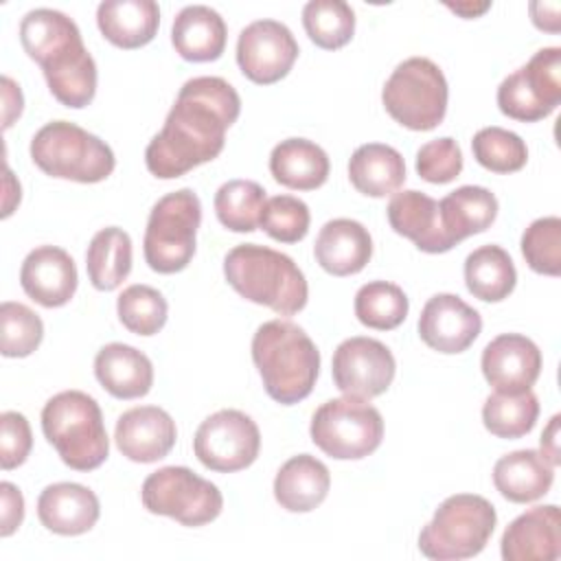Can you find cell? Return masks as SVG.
<instances>
[{"label": "cell", "instance_id": "obj_1", "mask_svg": "<svg viewBox=\"0 0 561 561\" xmlns=\"http://www.w3.org/2000/svg\"><path fill=\"white\" fill-rule=\"evenodd\" d=\"M241 99L221 77L188 79L169 110L162 129L145 149L151 175L173 180L215 160L226 142V129L239 118Z\"/></svg>", "mask_w": 561, "mask_h": 561}, {"label": "cell", "instance_id": "obj_2", "mask_svg": "<svg viewBox=\"0 0 561 561\" xmlns=\"http://www.w3.org/2000/svg\"><path fill=\"white\" fill-rule=\"evenodd\" d=\"M20 42L39 64L50 94L66 107L81 110L96 94V64L72 18L55 9H33L20 22Z\"/></svg>", "mask_w": 561, "mask_h": 561}, {"label": "cell", "instance_id": "obj_3", "mask_svg": "<svg viewBox=\"0 0 561 561\" xmlns=\"http://www.w3.org/2000/svg\"><path fill=\"white\" fill-rule=\"evenodd\" d=\"M252 362L265 392L283 405L307 399L320 373V351L302 327L289 320H267L252 337Z\"/></svg>", "mask_w": 561, "mask_h": 561}, {"label": "cell", "instance_id": "obj_4", "mask_svg": "<svg viewBox=\"0 0 561 561\" xmlns=\"http://www.w3.org/2000/svg\"><path fill=\"white\" fill-rule=\"evenodd\" d=\"M224 276L239 296L270 307L278 316L302 311L309 298L302 270L291 256L267 245H234L224 259Z\"/></svg>", "mask_w": 561, "mask_h": 561}, {"label": "cell", "instance_id": "obj_5", "mask_svg": "<svg viewBox=\"0 0 561 561\" xmlns=\"http://www.w3.org/2000/svg\"><path fill=\"white\" fill-rule=\"evenodd\" d=\"M42 432L64 465L75 471H92L110 456L103 412L96 399L81 390H64L46 401Z\"/></svg>", "mask_w": 561, "mask_h": 561}, {"label": "cell", "instance_id": "obj_6", "mask_svg": "<svg viewBox=\"0 0 561 561\" xmlns=\"http://www.w3.org/2000/svg\"><path fill=\"white\" fill-rule=\"evenodd\" d=\"M497 524L493 504L476 493L443 500L434 517L419 533V550L434 561H458L484 550Z\"/></svg>", "mask_w": 561, "mask_h": 561}, {"label": "cell", "instance_id": "obj_7", "mask_svg": "<svg viewBox=\"0 0 561 561\" xmlns=\"http://www.w3.org/2000/svg\"><path fill=\"white\" fill-rule=\"evenodd\" d=\"M31 160L50 178L81 184L103 182L116 167L105 140L68 121H50L35 131Z\"/></svg>", "mask_w": 561, "mask_h": 561}, {"label": "cell", "instance_id": "obj_8", "mask_svg": "<svg viewBox=\"0 0 561 561\" xmlns=\"http://www.w3.org/2000/svg\"><path fill=\"white\" fill-rule=\"evenodd\" d=\"M202 224V202L193 188L162 195L147 219L142 250L147 265L158 274L182 272L195 254Z\"/></svg>", "mask_w": 561, "mask_h": 561}, {"label": "cell", "instance_id": "obj_9", "mask_svg": "<svg viewBox=\"0 0 561 561\" xmlns=\"http://www.w3.org/2000/svg\"><path fill=\"white\" fill-rule=\"evenodd\" d=\"M447 79L427 57L403 59L381 90L386 112L412 131H430L438 127L447 112Z\"/></svg>", "mask_w": 561, "mask_h": 561}, {"label": "cell", "instance_id": "obj_10", "mask_svg": "<svg viewBox=\"0 0 561 561\" xmlns=\"http://www.w3.org/2000/svg\"><path fill=\"white\" fill-rule=\"evenodd\" d=\"M313 445L335 460L370 456L383 438L381 412L368 399L340 397L324 401L311 416Z\"/></svg>", "mask_w": 561, "mask_h": 561}, {"label": "cell", "instance_id": "obj_11", "mask_svg": "<svg viewBox=\"0 0 561 561\" xmlns=\"http://www.w3.org/2000/svg\"><path fill=\"white\" fill-rule=\"evenodd\" d=\"M140 500L149 513L193 528L217 519L224 508L221 491L210 480L175 465L149 473L142 482Z\"/></svg>", "mask_w": 561, "mask_h": 561}, {"label": "cell", "instance_id": "obj_12", "mask_svg": "<svg viewBox=\"0 0 561 561\" xmlns=\"http://www.w3.org/2000/svg\"><path fill=\"white\" fill-rule=\"evenodd\" d=\"M561 103V48L537 50L528 64L511 72L497 88V107L504 116L535 123Z\"/></svg>", "mask_w": 561, "mask_h": 561}, {"label": "cell", "instance_id": "obj_13", "mask_svg": "<svg viewBox=\"0 0 561 561\" xmlns=\"http://www.w3.org/2000/svg\"><path fill=\"white\" fill-rule=\"evenodd\" d=\"M261 449V432L252 416L241 410H219L204 419L193 438L197 460L219 473L250 467Z\"/></svg>", "mask_w": 561, "mask_h": 561}, {"label": "cell", "instance_id": "obj_14", "mask_svg": "<svg viewBox=\"0 0 561 561\" xmlns=\"http://www.w3.org/2000/svg\"><path fill=\"white\" fill-rule=\"evenodd\" d=\"M397 362L390 348L366 335H355L344 342L333 353L331 373L335 388L346 397L373 399L383 394L394 379Z\"/></svg>", "mask_w": 561, "mask_h": 561}, {"label": "cell", "instance_id": "obj_15", "mask_svg": "<svg viewBox=\"0 0 561 561\" xmlns=\"http://www.w3.org/2000/svg\"><path fill=\"white\" fill-rule=\"evenodd\" d=\"M296 59L298 42L278 20H254L239 33L237 64L259 85H270L287 77Z\"/></svg>", "mask_w": 561, "mask_h": 561}, {"label": "cell", "instance_id": "obj_16", "mask_svg": "<svg viewBox=\"0 0 561 561\" xmlns=\"http://www.w3.org/2000/svg\"><path fill=\"white\" fill-rule=\"evenodd\" d=\"M482 331L480 313L456 294L432 296L419 316L421 340L438 353L467 351Z\"/></svg>", "mask_w": 561, "mask_h": 561}, {"label": "cell", "instance_id": "obj_17", "mask_svg": "<svg viewBox=\"0 0 561 561\" xmlns=\"http://www.w3.org/2000/svg\"><path fill=\"white\" fill-rule=\"evenodd\" d=\"M480 366L497 392H522L539 379L541 351L522 333H502L484 346Z\"/></svg>", "mask_w": 561, "mask_h": 561}, {"label": "cell", "instance_id": "obj_18", "mask_svg": "<svg viewBox=\"0 0 561 561\" xmlns=\"http://www.w3.org/2000/svg\"><path fill=\"white\" fill-rule=\"evenodd\" d=\"M178 430L171 414L158 405H138L123 412L114 427L118 451L134 462L162 460L175 445Z\"/></svg>", "mask_w": 561, "mask_h": 561}, {"label": "cell", "instance_id": "obj_19", "mask_svg": "<svg viewBox=\"0 0 561 561\" xmlns=\"http://www.w3.org/2000/svg\"><path fill=\"white\" fill-rule=\"evenodd\" d=\"M79 274L72 256L57 245H39L26 254L20 267L24 294L42 307H64L77 291Z\"/></svg>", "mask_w": 561, "mask_h": 561}, {"label": "cell", "instance_id": "obj_20", "mask_svg": "<svg viewBox=\"0 0 561 561\" xmlns=\"http://www.w3.org/2000/svg\"><path fill=\"white\" fill-rule=\"evenodd\" d=\"M504 561H554L561 554V515L557 504L533 506L517 515L500 541Z\"/></svg>", "mask_w": 561, "mask_h": 561}, {"label": "cell", "instance_id": "obj_21", "mask_svg": "<svg viewBox=\"0 0 561 561\" xmlns=\"http://www.w3.org/2000/svg\"><path fill=\"white\" fill-rule=\"evenodd\" d=\"M386 215L390 228L410 239L421 252L443 254L454 248V241L443 230L438 202L421 191L410 188L394 193Z\"/></svg>", "mask_w": 561, "mask_h": 561}, {"label": "cell", "instance_id": "obj_22", "mask_svg": "<svg viewBox=\"0 0 561 561\" xmlns=\"http://www.w3.org/2000/svg\"><path fill=\"white\" fill-rule=\"evenodd\" d=\"M101 515L99 497L79 482L48 484L37 497V517L55 535L75 537L88 533Z\"/></svg>", "mask_w": 561, "mask_h": 561}, {"label": "cell", "instance_id": "obj_23", "mask_svg": "<svg viewBox=\"0 0 561 561\" xmlns=\"http://www.w3.org/2000/svg\"><path fill=\"white\" fill-rule=\"evenodd\" d=\"M313 254L324 272L333 276H351L362 272L370 261L373 237L364 224L337 217L320 228Z\"/></svg>", "mask_w": 561, "mask_h": 561}, {"label": "cell", "instance_id": "obj_24", "mask_svg": "<svg viewBox=\"0 0 561 561\" xmlns=\"http://www.w3.org/2000/svg\"><path fill=\"white\" fill-rule=\"evenodd\" d=\"M94 375L99 383L116 399L145 397L153 386L151 359L123 342L105 344L94 357Z\"/></svg>", "mask_w": 561, "mask_h": 561}, {"label": "cell", "instance_id": "obj_25", "mask_svg": "<svg viewBox=\"0 0 561 561\" xmlns=\"http://www.w3.org/2000/svg\"><path fill=\"white\" fill-rule=\"evenodd\" d=\"M228 28L224 18L206 4H188L171 26V42L175 53L186 61H215L226 48Z\"/></svg>", "mask_w": 561, "mask_h": 561}, {"label": "cell", "instance_id": "obj_26", "mask_svg": "<svg viewBox=\"0 0 561 561\" xmlns=\"http://www.w3.org/2000/svg\"><path fill=\"white\" fill-rule=\"evenodd\" d=\"M101 35L125 50L149 44L160 26V7L153 0H103L96 7Z\"/></svg>", "mask_w": 561, "mask_h": 561}, {"label": "cell", "instance_id": "obj_27", "mask_svg": "<svg viewBox=\"0 0 561 561\" xmlns=\"http://www.w3.org/2000/svg\"><path fill=\"white\" fill-rule=\"evenodd\" d=\"M554 482V465L537 449H517L493 465V484L502 497L526 504L543 497Z\"/></svg>", "mask_w": 561, "mask_h": 561}, {"label": "cell", "instance_id": "obj_28", "mask_svg": "<svg viewBox=\"0 0 561 561\" xmlns=\"http://www.w3.org/2000/svg\"><path fill=\"white\" fill-rule=\"evenodd\" d=\"M331 486V473L322 460L311 454L289 458L274 478V497L289 513H309L318 508Z\"/></svg>", "mask_w": 561, "mask_h": 561}, {"label": "cell", "instance_id": "obj_29", "mask_svg": "<svg viewBox=\"0 0 561 561\" xmlns=\"http://www.w3.org/2000/svg\"><path fill=\"white\" fill-rule=\"evenodd\" d=\"M331 162L327 151L307 138L280 140L270 153V173L294 191H313L329 178Z\"/></svg>", "mask_w": 561, "mask_h": 561}, {"label": "cell", "instance_id": "obj_30", "mask_svg": "<svg viewBox=\"0 0 561 561\" xmlns=\"http://www.w3.org/2000/svg\"><path fill=\"white\" fill-rule=\"evenodd\" d=\"M497 197L489 188L473 184L458 186L438 202L443 230L454 245L491 228L497 217Z\"/></svg>", "mask_w": 561, "mask_h": 561}, {"label": "cell", "instance_id": "obj_31", "mask_svg": "<svg viewBox=\"0 0 561 561\" xmlns=\"http://www.w3.org/2000/svg\"><path fill=\"white\" fill-rule=\"evenodd\" d=\"M348 180L362 195H392L405 182L403 156L390 145L366 142L348 160Z\"/></svg>", "mask_w": 561, "mask_h": 561}, {"label": "cell", "instance_id": "obj_32", "mask_svg": "<svg viewBox=\"0 0 561 561\" xmlns=\"http://www.w3.org/2000/svg\"><path fill=\"white\" fill-rule=\"evenodd\" d=\"M517 270L511 254L500 245H480L465 259V285L484 302H500L515 289Z\"/></svg>", "mask_w": 561, "mask_h": 561}, {"label": "cell", "instance_id": "obj_33", "mask_svg": "<svg viewBox=\"0 0 561 561\" xmlns=\"http://www.w3.org/2000/svg\"><path fill=\"white\" fill-rule=\"evenodd\" d=\"M85 270L94 289L112 291L131 272V239L123 228L99 230L85 252Z\"/></svg>", "mask_w": 561, "mask_h": 561}, {"label": "cell", "instance_id": "obj_34", "mask_svg": "<svg viewBox=\"0 0 561 561\" xmlns=\"http://www.w3.org/2000/svg\"><path fill=\"white\" fill-rule=\"evenodd\" d=\"M539 416V399L528 388L522 392H493L482 405V423L497 438L526 436Z\"/></svg>", "mask_w": 561, "mask_h": 561}, {"label": "cell", "instance_id": "obj_35", "mask_svg": "<svg viewBox=\"0 0 561 561\" xmlns=\"http://www.w3.org/2000/svg\"><path fill=\"white\" fill-rule=\"evenodd\" d=\"M265 188L254 180H228L215 193V213L224 228L252 232L259 228Z\"/></svg>", "mask_w": 561, "mask_h": 561}, {"label": "cell", "instance_id": "obj_36", "mask_svg": "<svg viewBox=\"0 0 561 561\" xmlns=\"http://www.w3.org/2000/svg\"><path fill=\"white\" fill-rule=\"evenodd\" d=\"M302 26L316 46L337 50L353 39L355 11L344 0H311L302 7Z\"/></svg>", "mask_w": 561, "mask_h": 561}, {"label": "cell", "instance_id": "obj_37", "mask_svg": "<svg viewBox=\"0 0 561 561\" xmlns=\"http://www.w3.org/2000/svg\"><path fill=\"white\" fill-rule=\"evenodd\" d=\"M408 309L403 289L388 280H370L355 294V316L368 329L392 331L405 320Z\"/></svg>", "mask_w": 561, "mask_h": 561}, {"label": "cell", "instance_id": "obj_38", "mask_svg": "<svg viewBox=\"0 0 561 561\" xmlns=\"http://www.w3.org/2000/svg\"><path fill=\"white\" fill-rule=\"evenodd\" d=\"M471 151L478 164L493 173H515L524 169L528 160V147L522 136L497 125L476 131Z\"/></svg>", "mask_w": 561, "mask_h": 561}, {"label": "cell", "instance_id": "obj_39", "mask_svg": "<svg viewBox=\"0 0 561 561\" xmlns=\"http://www.w3.org/2000/svg\"><path fill=\"white\" fill-rule=\"evenodd\" d=\"M118 320L136 335H153L167 324V298L149 285H129L116 300Z\"/></svg>", "mask_w": 561, "mask_h": 561}, {"label": "cell", "instance_id": "obj_40", "mask_svg": "<svg viewBox=\"0 0 561 561\" xmlns=\"http://www.w3.org/2000/svg\"><path fill=\"white\" fill-rule=\"evenodd\" d=\"M42 337L44 322L31 307L13 300L0 305V353L4 357H28Z\"/></svg>", "mask_w": 561, "mask_h": 561}, {"label": "cell", "instance_id": "obj_41", "mask_svg": "<svg viewBox=\"0 0 561 561\" xmlns=\"http://www.w3.org/2000/svg\"><path fill=\"white\" fill-rule=\"evenodd\" d=\"M522 254L537 274H561V219L539 217L522 234Z\"/></svg>", "mask_w": 561, "mask_h": 561}, {"label": "cell", "instance_id": "obj_42", "mask_svg": "<svg viewBox=\"0 0 561 561\" xmlns=\"http://www.w3.org/2000/svg\"><path fill=\"white\" fill-rule=\"evenodd\" d=\"M311 224L309 206L294 195H274L265 199L259 226L274 241L298 243L307 237Z\"/></svg>", "mask_w": 561, "mask_h": 561}, {"label": "cell", "instance_id": "obj_43", "mask_svg": "<svg viewBox=\"0 0 561 561\" xmlns=\"http://www.w3.org/2000/svg\"><path fill=\"white\" fill-rule=\"evenodd\" d=\"M416 173L430 184H447L462 171V151L449 136L430 140L416 151Z\"/></svg>", "mask_w": 561, "mask_h": 561}, {"label": "cell", "instance_id": "obj_44", "mask_svg": "<svg viewBox=\"0 0 561 561\" xmlns=\"http://www.w3.org/2000/svg\"><path fill=\"white\" fill-rule=\"evenodd\" d=\"M33 447L31 425L24 414L7 410L0 414V465L4 471L20 467Z\"/></svg>", "mask_w": 561, "mask_h": 561}, {"label": "cell", "instance_id": "obj_45", "mask_svg": "<svg viewBox=\"0 0 561 561\" xmlns=\"http://www.w3.org/2000/svg\"><path fill=\"white\" fill-rule=\"evenodd\" d=\"M0 497H2L0 535L9 537L20 528V524L24 519V497H22V491L13 482L0 484Z\"/></svg>", "mask_w": 561, "mask_h": 561}, {"label": "cell", "instance_id": "obj_46", "mask_svg": "<svg viewBox=\"0 0 561 561\" xmlns=\"http://www.w3.org/2000/svg\"><path fill=\"white\" fill-rule=\"evenodd\" d=\"M528 11H530V20L537 28L548 31V33H559V28H561V22H559L561 4L559 2H530Z\"/></svg>", "mask_w": 561, "mask_h": 561}, {"label": "cell", "instance_id": "obj_47", "mask_svg": "<svg viewBox=\"0 0 561 561\" xmlns=\"http://www.w3.org/2000/svg\"><path fill=\"white\" fill-rule=\"evenodd\" d=\"M2 101H4V129L22 114V105H24V99H22V90L20 85L11 79V77H2Z\"/></svg>", "mask_w": 561, "mask_h": 561}, {"label": "cell", "instance_id": "obj_48", "mask_svg": "<svg viewBox=\"0 0 561 561\" xmlns=\"http://www.w3.org/2000/svg\"><path fill=\"white\" fill-rule=\"evenodd\" d=\"M541 454L557 467L561 462L559 458V414H554L550 419V423L546 425L543 434H541Z\"/></svg>", "mask_w": 561, "mask_h": 561}, {"label": "cell", "instance_id": "obj_49", "mask_svg": "<svg viewBox=\"0 0 561 561\" xmlns=\"http://www.w3.org/2000/svg\"><path fill=\"white\" fill-rule=\"evenodd\" d=\"M7 195H4V210H2V217H9L13 213V206L20 204V184L13 180V173L7 169Z\"/></svg>", "mask_w": 561, "mask_h": 561}, {"label": "cell", "instance_id": "obj_50", "mask_svg": "<svg viewBox=\"0 0 561 561\" xmlns=\"http://www.w3.org/2000/svg\"><path fill=\"white\" fill-rule=\"evenodd\" d=\"M451 11H456V13H460L462 18H476V15H480V13H484L491 4L489 2H482V4H471V2H467V4H447Z\"/></svg>", "mask_w": 561, "mask_h": 561}]
</instances>
